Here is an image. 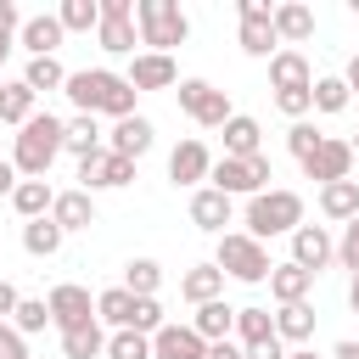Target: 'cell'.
I'll return each mask as SVG.
<instances>
[{
	"mask_svg": "<svg viewBox=\"0 0 359 359\" xmlns=\"http://www.w3.org/2000/svg\"><path fill=\"white\" fill-rule=\"evenodd\" d=\"M269 180H275V168H269L264 151H258V157H213V174H208V185L224 191L230 202H236V196H258V191H269Z\"/></svg>",
	"mask_w": 359,
	"mask_h": 359,
	"instance_id": "cell-6",
	"label": "cell"
},
{
	"mask_svg": "<svg viewBox=\"0 0 359 359\" xmlns=\"http://www.w3.org/2000/svg\"><path fill=\"white\" fill-rule=\"evenodd\" d=\"M135 180V163L129 157H118V151H95V157H84L79 163V191H123Z\"/></svg>",
	"mask_w": 359,
	"mask_h": 359,
	"instance_id": "cell-10",
	"label": "cell"
},
{
	"mask_svg": "<svg viewBox=\"0 0 359 359\" xmlns=\"http://www.w3.org/2000/svg\"><path fill=\"white\" fill-rule=\"evenodd\" d=\"M213 174V151L202 146V140H180L174 151H168V180L174 185H191V191H202V180Z\"/></svg>",
	"mask_w": 359,
	"mask_h": 359,
	"instance_id": "cell-13",
	"label": "cell"
},
{
	"mask_svg": "<svg viewBox=\"0 0 359 359\" xmlns=\"http://www.w3.org/2000/svg\"><path fill=\"white\" fill-rule=\"evenodd\" d=\"M180 297L185 303H213V297H224V269L219 264H191L185 275H180Z\"/></svg>",
	"mask_w": 359,
	"mask_h": 359,
	"instance_id": "cell-23",
	"label": "cell"
},
{
	"mask_svg": "<svg viewBox=\"0 0 359 359\" xmlns=\"http://www.w3.org/2000/svg\"><path fill=\"white\" fill-rule=\"evenodd\" d=\"M275 107H280L292 123H303V118L314 112V90H280V95H275Z\"/></svg>",
	"mask_w": 359,
	"mask_h": 359,
	"instance_id": "cell-44",
	"label": "cell"
},
{
	"mask_svg": "<svg viewBox=\"0 0 359 359\" xmlns=\"http://www.w3.org/2000/svg\"><path fill=\"white\" fill-rule=\"evenodd\" d=\"M11 191H17V168H11V163H0V196H11Z\"/></svg>",
	"mask_w": 359,
	"mask_h": 359,
	"instance_id": "cell-51",
	"label": "cell"
},
{
	"mask_svg": "<svg viewBox=\"0 0 359 359\" xmlns=\"http://www.w3.org/2000/svg\"><path fill=\"white\" fill-rule=\"evenodd\" d=\"M107 359H151V337H140V331H112V337H107Z\"/></svg>",
	"mask_w": 359,
	"mask_h": 359,
	"instance_id": "cell-41",
	"label": "cell"
},
{
	"mask_svg": "<svg viewBox=\"0 0 359 359\" xmlns=\"http://www.w3.org/2000/svg\"><path fill=\"white\" fill-rule=\"evenodd\" d=\"M337 264L359 275V213H353V219L342 224V241H337Z\"/></svg>",
	"mask_w": 359,
	"mask_h": 359,
	"instance_id": "cell-45",
	"label": "cell"
},
{
	"mask_svg": "<svg viewBox=\"0 0 359 359\" xmlns=\"http://www.w3.org/2000/svg\"><path fill=\"white\" fill-rule=\"evenodd\" d=\"M275 34H280V45H303V39L314 34V11H309L303 0L275 6Z\"/></svg>",
	"mask_w": 359,
	"mask_h": 359,
	"instance_id": "cell-29",
	"label": "cell"
},
{
	"mask_svg": "<svg viewBox=\"0 0 359 359\" xmlns=\"http://www.w3.org/2000/svg\"><path fill=\"white\" fill-rule=\"evenodd\" d=\"M331 258H337V241H331L325 224H297L292 230V264H303L309 275H320Z\"/></svg>",
	"mask_w": 359,
	"mask_h": 359,
	"instance_id": "cell-14",
	"label": "cell"
},
{
	"mask_svg": "<svg viewBox=\"0 0 359 359\" xmlns=\"http://www.w3.org/2000/svg\"><path fill=\"white\" fill-rule=\"evenodd\" d=\"M342 79H348V90L359 95V56H348V73H342Z\"/></svg>",
	"mask_w": 359,
	"mask_h": 359,
	"instance_id": "cell-53",
	"label": "cell"
},
{
	"mask_svg": "<svg viewBox=\"0 0 359 359\" xmlns=\"http://www.w3.org/2000/svg\"><path fill=\"white\" fill-rule=\"evenodd\" d=\"M213 264L230 275V280H247V286H264L269 280V247L264 241H252L247 230H224L219 236V252H213Z\"/></svg>",
	"mask_w": 359,
	"mask_h": 359,
	"instance_id": "cell-5",
	"label": "cell"
},
{
	"mask_svg": "<svg viewBox=\"0 0 359 359\" xmlns=\"http://www.w3.org/2000/svg\"><path fill=\"white\" fill-rule=\"evenodd\" d=\"M17 303H22V292H17V286L0 275V320H11V314H17Z\"/></svg>",
	"mask_w": 359,
	"mask_h": 359,
	"instance_id": "cell-48",
	"label": "cell"
},
{
	"mask_svg": "<svg viewBox=\"0 0 359 359\" xmlns=\"http://www.w3.org/2000/svg\"><path fill=\"white\" fill-rule=\"evenodd\" d=\"M22 84L39 95V90H62L67 84V67L56 62V56H28V67H22Z\"/></svg>",
	"mask_w": 359,
	"mask_h": 359,
	"instance_id": "cell-36",
	"label": "cell"
},
{
	"mask_svg": "<svg viewBox=\"0 0 359 359\" xmlns=\"http://www.w3.org/2000/svg\"><path fill=\"white\" fill-rule=\"evenodd\" d=\"M135 303H140V297H135L129 286H107V292L95 297V320L112 325V331H129V325H135Z\"/></svg>",
	"mask_w": 359,
	"mask_h": 359,
	"instance_id": "cell-25",
	"label": "cell"
},
{
	"mask_svg": "<svg viewBox=\"0 0 359 359\" xmlns=\"http://www.w3.org/2000/svg\"><path fill=\"white\" fill-rule=\"evenodd\" d=\"M6 56H11V34H0V67H6Z\"/></svg>",
	"mask_w": 359,
	"mask_h": 359,
	"instance_id": "cell-55",
	"label": "cell"
},
{
	"mask_svg": "<svg viewBox=\"0 0 359 359\" xmlns=\"http://www.w3.org/2000/svg\"><path fill=\"white\" fill-rule=\"evenodd\" d=\"M303 174L314 180V185H337V180H353V146L348 140H337V135H325V146L303 163Z\"/></svg>",
	"mask_w": 359,
	"mask_h": 359,
	"instance_id": "cell-12",
	"label": "cell"
},
{
	"mask_svg": "<svg viewBox=\"0 0 359 359\" xmlns=\"http://www.w3.org/2000/svg\"><path fill=\"white\" fill-rule=\"evenodd\" d=\"M62 95H67L79 112H90V118L123 123V118H135V95H140V90H135L123 73H112V67H79V73H67Z\"/></svg>",
	"mask_w": 359,
	"mask_h": 359,
	"instance_id": "cell-1",
	"label": "cell"
},
{
	"mask_svg": "<svg viewBox=\"0 0 359 359\" xmlns=\"http://www.w3.org/2000/svg\"><path fill=\"white\" fill-rule=\"evenodd\" d=\"M62 353H67V359H101V353H107V331H101V320H84V325L62 331Z\"/></svg>",
	"mask_w": 359,
	"mask_h": 359,
	"instance_id": "cell-32",
	"label": "cell"
},
{
	"mask_svg": "<svg viewBox=\"0 0 359 359\" xmlns=\"http://www.w3.org/2000/svg\"><path fill=\"white\" fill-rule=\"evenodd\" d=\"M151 140H157V129H151V118H146V112H135V118H123V123H112V135H107V151H118V157H129V163H140V157L151 151Z\"/></svg>",
	"mask_w": 359,
	"mask_h": 359,
	"instance_id": "cell-16",
	"label": "cell"
},
{
	"mask_svg": "<svg viewBox=\"0 0 359 359\" xmlns=\"http://www.w3.org/2000/svg\"><path fill=\"white\" fill-rule=\"evenodd\" d=\"M230 196L224 191H213V185H202V191H191V224L196 230H208V236H224V224H230Z\"/></svg>",
	"mask_w": 359,
	"mask_h": 359,
	"instance_id": "cell-20",
	"label": "cell"
},
{
	"mask_svg": "<svg viewBox=\"0 0 359 359\" xmlns=\"http://www.w3.org/2000/svg\"><path fill=\"white\" fill-rule=\"evenodd\" d=\"M0 359H28V337L11 320H0Z\"/></svg>",
	"mask_w": 359,
	"mask_h": 359,
	"instance_id": "cell-46",
	"label": "cell"
},
{
	"mask_svg": "<svg viewBox=\"0 0 359 359\" xmlns=\"http://www.w3.org/2000/svg\"><path fill=\"white\" fill-rule=\"evenodd\" d=\"M331 359H359V342H353V337H348V342H337V348H331Z\"/></svg>",
	"mask_w": 359,
	"mask_h": 359,
	"instance_id": "cell-52",
	"label": "cell"
},
{
	"mask_svg": "<svg viewBox=\"0 0 359 359\" xmlns=\"http://www.w3.org/2000/svg\"><path fill=\"white\" fill-rule=\"evenodd\" d=\"M62 135H67V118H56V112H34V118L11 135V168H17L22 180H45L50 163L62 157Z\"/></svg>",
	"mask_w": 359,
	"mask_h": 359,
	"instance_id": "cell-2",
	"label": "cell"
},
{
	"mask_svg": "<svg viewBox=\"0 0 359 359\" xmlns=\"http://www.w3.org/2000/svg\"><path fill=\"white\" fill-rule=\"evenodd\" d=\"M50 219H56L67 236H73V230H90V224H95V196H90V191H79V185H73V191H56Z\"/></svg>",
	"mask_w": 359,
	"mask_h": 359,
	"instance_id": "cell-21",
	"label": "cell"
},
{
	"mask_svg": "<svg viewBox=\"0 0 359 359\" xmlns=\"http://www.w3.org/2000/svg\"><path fill=\"white\" fill-rule=\"evenodd\" d=\"M62 39H67V28H62L56 11H39V17H28V22L17 28V45H22L28 56H56Z\"/></svg>",
	"mask_w": 359,
	"mask_h": 359,
	"instance_id": "cell-18",
	"label": "cell"
},
{
	"mask_svg": "<svg viewBox=\"0 0 359 359\" xmlns=\"http://www.w3.org/2000/svg\"><path fill=\"white\" fill-rule=\"evenodd\" d=\"M123 286H129L135 297H157V286H163V264H157V258H129V264H123Z\"/></svg>",
	"mask_w": 359,
	"mask_h": 359,
	"instance_id": "cell-38",
	"label": "cell"
},
{
	"mask_svg": "<svg viewBox=\"0 0 359 359\" xmlns=\"http://www.w3.org/2000/svg\"><path fill=\"white\" fill-rule=\"evenodd\" d=\"M348 146H353V157H359V135H353V140H348Z\"/></svg>",
	"mask_w": 359,
	"mask_h": 359,
	"instance_id": "cell-57",
	"label": "cell"
},
{
	"mask_svg": "<svg viewBox=\"0 0 359 359\" xmlns=\"http://www.w3.org/2000/svg\"><path fill=\"white\" fill-rule=\"evenodd\" d=\"M236 17H241V50L247 56H275V45H280V34H275V6H264V0H236Z\"/></svg>",
	"mask_w": 359,
	"mask_h": 359,
	"instance_id": "cell-9",
	"label": "cell"
},
{
	"mask_svg": "<svg viewBox=\"0 0 359 359\" xmlns=\"http://www.w3.org/2000/svg\"><path fill=\"white\" fill-rule=\"evenodd\" d=\"M135 90H180V67H174V56H157V50H140L135 62H129V73H123Z\"/></svg>",
	"mask_w": 359,
	"mask_h": 359,
	"instance_id": "cell-15",
	"label": "cell"
},
{
	"mask_svg": "<svg viewBox=\"0 0 359 359\" xmlns=\"http://www.w3.org/2000/svg\"><path fill=\"white\" fill-rule=\"evenodd\" d=\"M34 101H39V95H34V90L22 84V79H17V84H0V123H11V129H22V123H28L34 112H39Z\"/></svg>",
	"mask_w": 359,
	"mask_h": 359,
	"instance_id": "cell-34",
	"label": "cell"
},
{
	"mask_svg": "<svg viewBox=\"0 0 359 359\" xmlns=\"http://www.w3.org/2000/svg\"><path fill=\"white\" fill-rule=\"evenodd\" d=\"M286 359H320V353H314V348H292Z\"/></svg>",
	"mask_w": 359,
	"mask_h": 359,
	"instance_id": "cell-56",
	"label": "cell"
},
{
	"mask_svg": "<svg viewBox=\"0 0 359 359\" xmlns=\"http://www.w3.org/2000/svg\"><path fill=\"white\" fill-rule=\"evenodd\" d=\"M191 331H196L202 342H230V337H236V309H230L224 297H213V303H202V309L191 314Z\"/></svg>",
	"mask_w": 359,
	"mask_h": 359,
	"instance_id": "cell-24",
	"label": "cell"
},
{
	"mask_svg": "<svg viewBox=\"0 0 359 359\" xmlns=\"http://www.w3.org/2000/svg\"><path fill=\"white\" fill-rule=\"evenodd\" d=\"M247 359H286V342H280V337H269V342L247 348Z\"/></svg>",
	"mask_w": 359,
	"mask_h": 359,
	"instance_id": "cell-49",
	"label": "cell"
},
{
	"mask_svg": "<svg viewBox=\"0 0 359 359\" xmlns=\"http://www.w3.org/2000/svg\"><path fill=\"white\" fill-rule=\"evenodd\" d=\"M56 17L67 34H90V28H101V0H62Z\"/></svg>",
	"mask_w": 359,
	"mask_h": 359,
	"instance_id": "cell-39",
	"label": "cell"
},
{
	"mask_svg": "<svg viewBox=\"0 0 359 359\" xmlns=\"http://www.w3.org/2000/svg\"><path fill=\"white\" fill-rule=\"evenodd\" d=\"M348 101H353V90H348V79H337V73H325V79H314V112H325V118H337V112H348Z\"/></svg>",
	"mask_w": 359,
	"mask_h": 359,
	"instance_id": "cell-37",
	"label": "cell"
},
{
	"mask_svg": "<svg viewBox=\"0 0 359 359\" xmlns=\"http://www.w3.org/2000/svg\"><path fill=\"white\" fill-rule=\"evenodd\" d=\"M163 325H168V320H163V303H157V297H140V303H135V325H129V331H140V337H157Z\"/></svg>",
	"mask_w": 359,
	"mask_h": 359,
	"instance_id": "cell-43",
	"label": "cell"
},
{
	"mask_svg": "<svg viewBox=\"0 0 359 359\" xmlns=\"http://www.w3.org/2000/svg\"><path fill=\"white\" fill-rule=\"evenodd\" d=\"M309 292H314V275H309L303 264H292V258H286V264H275V269H269V297H275L280 309H286V303H309Z\"/></svg>",
	"mask_w": 359,
	"mask_h": 359,
	"instance_id": "cell-22",
	"label": "cell"
},
{
	"mask_svg": "<svg viewBox=\"0 0 359 359\" xmlns=\"http://www.w3.org/2000/svg\"><path fill=\"white\" fill-rule=\"evenodd\" d=\"M303 224V196L286 191V185H269L258 196H247V236L252 241H269V236H292Z\"/></svg>",
	"mask_w": 359,
	"mask_h": 359,
	"instance_id": "cell-3",
	"label": "cell"
},
{
	"mask_svg": "<svg viewBox=\"0 0 359 359\" xmlns=\"http://www.w3.org/2000/svg\"><path fill=\"white\" fill-rule=\"evenodd\" d=\"M286 146H292V157H297V163H309V157L325 146V135H320V129L303 118V123H292V129H286Z\"/></svg>",
	"mask_w": 359,
	"mask_h": 359,
	"instance_id": "cell-42",
	"label": "cell"
},
{
	"mask_svg": "<svg viewBox=\"0 0 359 359\" xmlns=\"http://www.w3.org/2000/svg\"><path fill=\"white\" fill-rule=\"evenodd\" d=\"M275 337H280V342H309V337H314V309H309V303L275 309Z\"/></svg>",
	"mask_w": 359,
	"mask_h": 359,
	"instance_id": "cell-35",
	"label": "cell"
},
{
	"mask_svg": "<svg viewBox=\"0 0 359 359\" xmlns=\"http://www.w3.org/2000/svg\"><path fill=\"white\" fill-rule=\"evenodd\" d=\"M62 241H67V230H62L56 219H34V224H22V252H28V258H56Z\"/></svg>",
	"mask_w": 359,
	"mask_h": 359,
	"instance_id": "cell-30",
	"label": "cell"
},
{
	"mask_svg": "<svg viewBox=\"0 0 359 359\" xmlns=\"http://www.w3.org/2000/svg\"><path fill=\"white\" fill-rule=\"evenodd\" d=\"M180 112L191 118V123H202V129H224L230 118H236V107H230V95L219 90V84H208V79H180Z\"/></svg>",
	"mask_w": 359,
	"mask_h": 359,
	"instance_id": "cell-7",
	"label": "cell"
},
{
	"mask_svg": "<svg viewBox=\"0 0 359 359\" xmlns=\"http://www.w3.org/2000/svg\"><path fill=\"white\" fill-rule=\"evenodd\" d=\"M11 325H17L22 337H39V331H45V325H56V320H50V303H45V297H22V303H17V314H11Z\"/></svg>",
	"mask_w": 359,
	"mask_h": 359,
	"instance_id": "cell-40",
	"label": "cell"
},
{
	"mask_svg": "<svg viewBox=\"0 0 359 359\" xmlns=\"http://www.w3.org/2000/svg\"><path fill=\"white\" fill-rule=\"evenodd\" d=\"M50 320H56V331H73V325H84V320H95V297H90V286H79V280H62V286H50Z\"/></svg>",
	"mask_w": 359,
	"mask_h": 359,
	"instance_id": "cell-11",
	"label": "cell"
},
{
	"mask_svg": "<svg viewBox=\"0 0 359 359\" xmlns=\"http://www.w3.org/2000/svg\"><path fill=\"white\" fill-rule=\"evenodd\" d=\"M348 309H353V314H359V275H353V280H348Z\"/></svg>",
	"mask_w": 359,
	"mask_h": 359,
	"instance_id": "cell-54",
	"label": "cell"
},
{
	"mask_svg": "<svg viewBox=\"0 0 359 359\" xmlns=\"http://www.w3.org/2000/svg\"><path fill=\"white\" fill-rule=\"evenodd\" d=\"M208 359H247V348L230 337V342H208Z\"/></svg>",
	"mask_w": 359,
	"mask_h": 359,
	"instance_id": "cell-50",
	"label": "cell"
},
{
	"mask_svg": "<svg viewBox=\"0 0 359 359\" xmlns=\"http://www.w3.org/2000/svg\"><path fill=\"white\" fill-rule=\"evenodd\" d=\"M258 151H264V129H258V118L236 112V118L224 123V157H258Z\"/></svg>",
	"mask_w": 359,
	"mask_h": 359,
	"instance_id": "cell-27",
	"label": "cell"
},
{
	"mask_svg": "<svg viewBox=\"0 0 359 359\" xmlns=\"http://www.w3.org/2000/svg\"><path fill=\"white\" fill-rule=\"evenodd\" d=\"M135 28H140V45L168 56L174 45H185L191 34V17L180 11V0H135Z\"/></svg>",
	"mask_w": 359,
	"mask_h": 359,
	"instance_id": "cell-4",
	"label": "cell"
},
{
	"mask_svg": "<svg viewBox=\"0 0 359 359\" xmlns=\"http://www.w3.org/2000/svg\"><path fill=\"white\" fill-rule=\"evenodd\" d=\"M269 337H275V314H269V309H258V303L236 309V342H241V348H258V342H269Z\"/></svg>",
	"mask_w": 359,
	"mask_h": 359,
	"instance_id": "cell-33",
	"label": "cell"
},
{
	"mask_svg": "<svg viewBox=\"0 0 359 359\" xmlns=\"http://www.w3.org/2000/svg\"><path fill=\"white\" fill-rule=\"evenodd\" d=\"M50 202H56V191H50L45 180H17V191H11V208L22 213V224L50 219Z\"/></svg>",
	"mask_w": 359,
	"mask_h": 359,
	"instance_id": "cell-28",
	"label": "cell"
},
{
	"mask_svg": "<svg viewBox=\"0 0 359 359\" xmlns=\"http://www.w3.org/2000/svg\"><path fill=\"white\" fill-rule=\"evenodd\" d=\"M269 90H275V95H280V90H314L309 56H303V50H275V56H269Z\"/></svg>",
	"mask_w": 359,
	"mask_h": 359,
	"instance_id": "cell-19",
	"label": "cell"
},
{
	"mask_svg": "<svg viewBox=\"0 0 359 359\" xmlns=\"http://www.w3.org/2000/svg\"><path fill=\"white\" fill-rule=\"evenodd\" d=\"M151 359H208V342L191 331V320H168L157 337H151Z\"/></svg>",
	"mask_w": 359,
	"mask_h": 359,
	"instance_id": "cell-17",
	"label": "cell"
},
{
	"mask_svg": "<svg viewBox=\"0 0 359 359\" xmlns=\"http://www.w3.org/2000/svg\"><path fill=\"white\" fill-rule=\"evenodd\" d=\"M320 213H325V219H337V224H348V219L359 213V180L320 185Z\"/></svg>",
	"mask_w": 359,
	"mask_h": 359,
	"instance_id": "cell-31",
	"label": "cell"
},
{
	"mask_svg": "<svg viewBox=\"0 0 359 359\" xmlns=\"http://www.w3.org/2000/svg\"><path fill=\"white\" fill-rule=\"evenodd\" d=\"M62 151H73L79 163L95 157V151H107V146H101V123H95L90 112H73V118H67V135H62Z\"/></svg>",
	"mask_w": 359,
	"mask_h": 359,
	"instance_id": "cell-26",
	"label": "cell"
},
{
	"mask_svg": "<svg viewBox=\"0 0 359 359\" xmlns=\"http://www.w3.org/2000/svg\"><path fill=\"white\" fill-rule=\"evenodd\" d=\"M22 22H28V17L17 11V0H0V34H17Z\"/></svg>",
	"mask_w": 359,
	"mask_h": 359,
	"instance_id": "cell-47",
	"label": "cell"
},
{
	"mask_svg": "<svg viewBox=\"0 0 359 359\" xmlns=\"http://www.w3.org/2000/svg\"><path fill=\"white\" fill-rule=\"evenodd\" d=\"M95 45L107 56H135L140 45V28H135V0H101V28H95Z\"/></svg>",
	"mask_w": 359,
	"mask_h": 359,
	"instance_id": "cell-8",
	"label": "cell"
}]
</instances>
